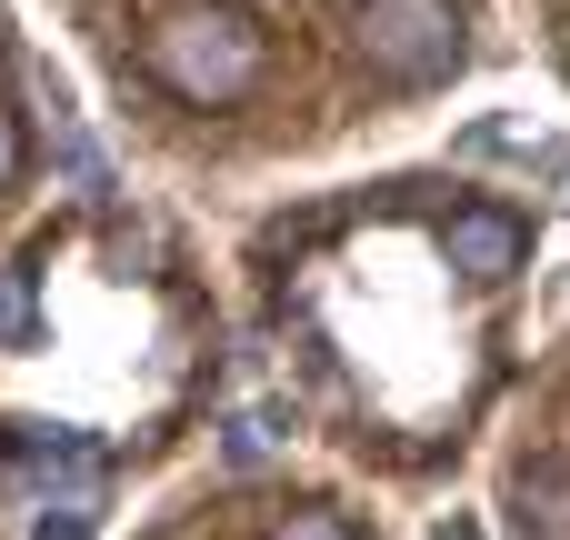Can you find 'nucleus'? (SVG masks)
Instances as JSON below:
<instances>
[{
	"mask_svg": "<svg viewBox=\"0 0 570 540\" xmlns=\"http://www.w3.org/2000/svg\"><path fill=\"white\" fill-rule=\"evenodd\" d=\"M261 30L240 20V10H210V0H190V10H170L160 30H150V70L190 100V110H230V100H250L261 90Z\"/></svg>",
	"mask_w": 570,
	"mask_h": 540,
	"instance_id": "f257e3e1",
	"label": "nucleus"
},
{
	"mask_svg": "<svg viewBox=\"0 0 570 540\" xmlns=\"http://www.w3.org/2000/svg\"><path fill=\"white\" fill-rule=\"evenodd\" d=\"M361 60L381 80H441L461 60L451 0H361Z\"/></svg>",
	"mask_w": 570,
	"mask_h": 540,
	"instance_id": "f03ea898",
	"label": "nucleus"
},
{
	"mask_svg": "<svg viewBox=\"0 0 570 540\" xmlns=\"http://www.w3.org/2000/svg\"><path fill=\"white\" fill-rule=\"evenodd\" d=\"M441 251H451V271H461V281H511V271H521V251H531V230H521L511 210H451Z\"/></svg>",
	"mask_w": 570,
	"mask_h": 540,
	"instance_id": "7ed1b4c3",
	"label": "nucleus"
},
{
	"mask_svg": "<svg viewBox=\"0 0 570 540\" xmlns=\"http://www.w3.org/2000/svg\"><path fill=\"white\" fill-rule=\"evenodd\" d=\"M511 521H521V540H570V451H541L511 481Z\"/></svg>",
	"mask_w": 570,
	"mask_h": 540,
	"instance_id": "20e7f679",
	"label": "nucleus"
},
{
	"mask_svg": "<svg viewBox=\"0 0 570 540\" xmlns=\"http://www.w3.org/2000/svg\"><path fill=\"white\" fill-rule=\"evenodd\" d=\"M20 321H30V281L0 271V341H20Z\"/></svg>",
	"mask_w": 570,
	"mask_h": 540,
	"instance_id": "39448f33",
	"label": "nucleus"
},
{
	"mask_svg": "<svg viewBox=\"0 0 570 540\" xmlns=\"http://www.w3.org/2000/svg\"><path fill=\"white\" fill-rule=\"evenodd\" d=\"M271 540H351V531H341L331 511H291V521H281V531H271Z\"/></svg>",
	"mask_w": 570,
	"mask_h": 540,
	"instance_id": "423d86ee",
	"label": "nucleus"
},
{
	"mask_svg": "<svg viewBox=\"0 0 570 540\" xmlns=\"http://www.w3.org/2000/svg\"><path fill=\"white\" fill-rule=\"evenodd\" d=\"M10 170H20V130H10V110H0V190H10Z\"/></svg>",
	"mask_w": 570,
	"mask_h": 540,
	"instance_id": "0eeeda50",
	"label": "nucleus"
}]
</instances>
